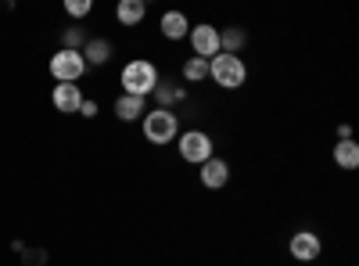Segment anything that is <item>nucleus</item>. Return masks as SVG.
Returning <instances> with one entry per match:
<instances>
[{
  "label": "nucleus",
  "mask_w": 359,
  "mask_h": 266,
  "mask_svg": "<svg viewBox=\"0 0 359 266\" xmlns=\"http://www.w3.org/2000/svg\"><path fill=\"white\" fill-rule=\"evenodd\" d=\"M111 112H115V119H118V123H140V119H144V112H147V98L118 94L115 105H111Z\"/></svg>",
  "instance_id": "ddd939ff"
},
{
  "label": "nucleus",
  "mask_w": 359,
  "mask_h": 266,
  "mask_svg": "<svg viewBox=\"0 0 359 266\" xmlns=\"http://www.w3.org/2000/svg\"><path fill=\"white\" fill-rule=\"evenodd\" d=\"M97 112H101V105H97V101L83 98V105H79V115H83V119H97Z\"/></svg>",
  "instance_id": "aec40b11"
},
{
  "label": "nucleus",
  "mask_w": 359,
  "mask_h": 266,
  "mask_svg": "<svg viewBox=\"0 0 359 266\" xmlns=\"http://www.w3.org/2000/svg\"><path fill=\"white\" fill-rule=\"evenodd\" d=\"M90 11H94V0H65V15L69 18H90Z\"/></svg>",
  "instance_id": "6ab92c4d"
},
{
  "label": "nucleus",
  "mask_w": 359,
  "mask_h": 266,
  "mask_svg": "<svg viewBox=\"0 0 359 266\" xmlns=\"http://www.w3.org/2000/svg\"><path fill=\"white\" fill-rule=\"evenodd\" d=\"M50 105H54V112H62V115H76L79 105H83V86L79 83H57L50 91Z\"/></svg>",
  "instance_id": "9d476101"
},
{
  "label": "nucleus",
  "mask_w": 359,
  "mask_h": 266,
  "mask_svg": "<svg viewBox=\"0 0 359 266\" xmlns=\"http://www.w3.org/2000/svg\"><path fill=\"white\" fill-rule=\"evenodd\" d=\"M334 140H352V126H348V123H341V126L334 130Z\"/></svg>",
  "instance_id": "412c9836"
},
{
  "label": "nucleus",
  "mask_w": 359,
  "mask_h": 266,
  "mask_svg": "<svg viewBox=\"0 0 359 266\" xmlns=\"http://www.w3.org/2000/svg\"><path fill=\"white\" fill-rule=\"evenodd\" d=\"M176 155L184 159L187 166H201V162H208V159L216 155V140H212V133L201 130V126L180 130V137H176Z\"/></svg>",
  "instance_id": "20e7f679"
},
{
  "label": "nucleus",
  "mask_w": 359,
  "mask_h": 266,
  "mask_svg": "<svg viewBox=\"0 0 359 266\" xmlns=\"http://www.w3.org/2000/svg\"><path fill=\"white\" fill-rule=\"evenodd\" d=\"M47 69H50V79H54V83H79V79L90 72L79 51H62V47L50 54V65H47Z\"/></svg>",
  "instance_id": "39448f33"
},
{
  "label": "nucleus",
  "mask_w": 359,
  "mask_h": 266,
  "mask_svg": "<svg viewBox=\"0 0 359 266\" xmlns=\"http://www.w3.org/2000/svg\"><path fill=\"white\" fill-rule=\"evenodd\" d=\"M208 83L219 91H241L248 83V62L241 54H216L208 62Z\"/></svg>",
  "instance_id": "7ed1b4c3"
},
{
  "label": "nucleus",
  "mask_w": 359,
  "mask_h": 266,
  "mask_svg": "<svg viewBox=\"0 0 359 266\" xmlns=\"http://www.w3.org/2000/svg\"><path fill=\"white\" fill-rule=\"evenodd\" d=\"M180 79H184V86H198L208 79V62L205 58H184V65H180Z\"/></svg>",
  "instance_id": "f3484780"
},
{
  "label": "nucleus",
  "mask_w": 359,
  "mask_h": 266,
  "mask_svg": "<svg viewBox=\"0 0 359 266\" xmlns=\"http://www.w3.org/2000/svg\"><path fill=\"white\" fill-rule=\"evenodd\" d=\"M198 180H201L205 191H223L230 184V162L223 155H212L208 162L198 166Z\"/></svg>",
  "instance_id": "6e6552de"
},
{
  "label": "nucleus",
  "mask_w": 359,
  "mask_h": 266,
  "mask_svg": "<svg viewBox=\"0 0 359 266\" xmlns=\"http://www.w3.org/2000/svg\"><path fill=\"white\" fill-rule=\"evenodd\" d=\"M158 79H162V72L151 58H130V62L118 69V86H123V94H130V98H151Z\"/></svg>",
  "instance_id": "f257e3e1"
},
{
  "label": "nucleus",
  "mask_w": 359,
  "mask_h": 266,
  "mask_svg": "<svg viewBox=\"0 0 359 266\" xmlns=\"http://www.w3.org/2000/svg\"><path fill=\"white\" fill-rule=\"evenodd\" d=\"M147 18V0H118L115 4V22L123 29H137Z\"/></svg>",
  "instance_id": "4468645a"
},
{
  "label": "nucleus",
  "mask_w": 359,
  "mask_h": 266,
  "mask_svg": "<svg viewBox=\"0 0 359 266\" xmlns=\"http://www.w3.org/2000/svg\"><path fill=\"white\" fill-rule=\"evenodd\" d=\"M245 47H248V29H241V25L219 29V54H241Z\"/></svg>",
  "instance_id": "dca6fc26"
},
{
  "label": "nucleus",
  "mask_w": 359,
  "mask_h": 266,
  "mask_svg": "<svg viewBox=\"0 0 359 266\" xmlns=\"http://www.w3.org/2000/svg\"><path fill=\"white\" fill-rule=\"evenodd\" d=\"M331 159H334V166L345 169V173L359 169V144H355V137H352V140H338V144L331 147Z\"/></svg>",
  "instance_id": "2eb2a0df"
},
{
  "label": "nucleus",
  "mask_w": 359,
  "mask_h": 266,
  "mask_svg": "<svg viewBox=\"0 0 359 266\" xmlns=\"http://www.w3.org/2000/svg\"><path fill=\"white\" fill-rule=\"evenodd\" d=\"M83 62H86V69H101V65H108L111 58H115V47L104 40V36H90L86 44H83Z\"/></svg>",
  "instance_id": "f8f14e48"
},
{
  "label": "nucleus",
  "mask_w": 359,
  "mask_h": 266,
  "mask_svg": "<svg viewBox=\"0 0 359 266\" xmlns=\"http://www.w3.org/2000/svg\"><path fill=\"white\" fill-rule=\"evenodd\" d=\"M90 36L83 33L79 25H69V29H62V51H83V44H86Z\"/></svg>",
  "instance_id": "a211bd4d"
},
{
  "label": "nucleus",
  "mask_w": 359,
  "mask_h": 266,
  "mask_svg": "<svg viewBox=\"0 0 359 266\" xmlns=\"http://www.w3.org/2000/svg\"><path fill=\"white\" fill-rule=\"evenodd\" d=\"M147 101H155V108L176 112L180 105L187 101V86H184V83H176V79H158V86H155V94L147 98Z\"/></svg>",
  "instance_id": "1a4fd4ad"
},
{
  "label": "nucleus",
  "mask_w": 359,
  "mask_h": 266,
  "mask_svg": "<svg viewBox=\"0 0 359 266\" xmlns=\"http://www.w3.org/2000/svg\"><path fill=\"white\" fill-rule=\"evenodd\" d=\"M180 112H165V108H147L144 119H140V133L147 144L155 147H165V144H176L180 137Z\"/></svg>",
  "instance_id": "f03ea898"
},
{
  "label": "nucleus",
  "mask_w": 359,
  "mask_h": 266,
  "mask_svg": "<svg viewBox=\"0 0 359 266\" xmlns=\"http://www.w3.org/2000/svg\"><path fill=\"white\" fill-rule=\"evenodd\" d=\"M158 33H162L169 44L187 40V33H191V18H187L184 11H162V18H158Z\"/></svg>",
  "instance_id": "9b49d317"
},
{
  "label": "nucleus",
  "mask_w": 359,
  "mask_h": 266,
  "mask_svg": "<svg viewBox=\"0 0 359 266\" xmlns=\"http://www.w3.org/2000/svg\"><path fill=\"white\" fill-rule=\"evenodd\" d=\"M187 44H191V54H194V58L212 62V58L219 54V29H216L212 22H198V25H191Z\"/></svg>",
  "instance_id": "0eeeda50"
},
{
  "label": "nucleus",
  "mask_w": 359,
  "mask_h": 266,
  "mask_svg": "<svg viewBox=\"0 0 359 266\" xmlns=\"http://www.w3.org/2000/svg\"><path fill=\"white\" fill-rule=\"evenodd\" d=\"M287 255H291L294 262H302V266L316 262V259L323 255V241H320V234H316V230H309V227L294 230L291 238H287Z\"/></svg>",
  "instance_id": "423d86ee"
}]
</instances>
